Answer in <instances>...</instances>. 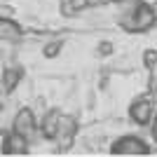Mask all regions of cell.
I'll return each instance as SVG.
<instances>
[{
    "label": "cell",
    "mask_w": 157,
    "mask_h": 157,
    "mask_svg": "<svg viewBox=\"0 0 157 157\" xmlns=\"http://www.w3.org/2000/svg\"><path fill=\"white\" fill-rule=\"evenodd\" d=\"M117 21L127 33H143V31H150L157 24L152 5L141 2V0H122Z\"/></svg>",
    "instance_id": "obj_1"
},
{
    "label": "cell",
    "mask_w": 157,
    "mask_h": 157,
    "mask_svg": "<svg viewBox=\"0 0 157 157\" xmlns=\"http://www.w3.org/2000/svg\"><path fill=\"white\" fill-rule=\"evenodd\" d=\"M129 117L136 122V124L145 127L150 124L152 117H155V105H152V94L150 96H138L134 98V103L129 105Z\"/></svg>",
    "instance_id": "obj_2"
},
{
    "label": "cell",
    "mask_w": 157,
    "mask_h": 157,
    "mask_svg": "<svg viewBox=\"0 0 157 157\" xmlns=\"http://www.w3.org/2000/svg\"><path fill=\"white\" fill-rule=\"evenodd\" d=\"M110 152L113 155H148L150 148L138 136H122L110 145Z\"/></svg>",
    "instance_id": "obj_3"
},
{
    "label": "cell",
    "mask_w": 157,
    "mask_h": 157,
    "mask_svg": "<svg viewBox=\"0 0 157 157\" xmlns=\"http://www.w3.org/2000/svg\"><path fill=\"white\" fill-rule=\"evenodd\" d=\"M75 134H78V122H75V117L61 113L59 127H56V136H54L56 145H59L61 150H68V148L73 145V141H75Z\"/></svg>",
    "instance_id": "obj_4"
},
{
    "label": "cell",
    "mask_w": 157,
    "mask_h": 157,
    "mask_svg": "<svg viewBox=\"0 0 157 157\" xmlns=\"http://www.w3.org/2000/svg\"><path fill=\"white\" fill-rule=\"evenodd\" d=\"M12 131H17L26 138H31L35 134V115H33L31 108H19L17 110V115L12 117Z\"/></svg>",
    "instance_id": "obj_5"
},
{
    "label": "cell",
    "mask_w": 157,
    "mask_h": 157,
    "mask_svg": "<svg viewBox=\"0 0 157 157\" xmlns=\"http://www.w3.org/2000/svg\"><path fill=\"white\" fill-rule=\"evenodd\" d=\"M28 152V138L17 134V131H10L5 138H2V155H26Z\"/></svg>",
    "instance_id": "obj_6"
},
{
    "label": "cell",
    "mask_w": 157,
    "mask_h": 157,
    "mask_svg": "<svg viewBox=\"0 0 157 157\" xmlns=\"http://www.w3.org/2000/svg\"><path fill=\"white\" fill-rule=\"evenodd\" d=\"M21 38H24L21 28L17 26L12 19L0 17V42H19Z\"/></svg>",
    "instance_id": "obj_7"
},
{
    "label": "cell",
    "mask_w": 157,
    "mask_h": 157,
    "mask_svg": "<svg viewBox=\"0 0 157 157\" xmlns=\"http://www.w3.org/2000/svg\"><path fill=\"white\" fill-rule=\"evenodd\" d=\"M21 78H24V71H21L19 66H5L2 68V87H5L7 94H12L14 89H17V85L21 82Z\"/></svg>",
    "instance_id": "obj_8"
},
{
    "label": "cell",
    "mask_w": 157,
    "mask_h": 157,
    "mask_svg": "<svg viewBox=\"0 0 157 157\" xmlns=\"http://www.w3.org/2000/svg\"><path fill=\"white\" fill-rule=\"evenodd\" d=\"M59 117L61 113L59 110H49L42 117V124H40V129H42V136L49 138V141H54V136H56V127H59Z\"/></svg>",
    "instance_id": "obj_9"
},
{
    "label": "cell",
    "mask_w": 157,
    "mask_h": 157,
    "mask_svg": "<svg viewBox=\"0 0 157 157\" xmlns=\"http://www.w3.org/2000/svg\"><path fill=\"white\" fill-rule=\"evenodd\" d=\"M61 47H63V42H61V40H54V42H47V45H45V49H42V54H45L47 59H54V56H59Z\"/></svg>",
    "instance_id": "obj_10"
},
{
    "label": "cell",
    "mask_w": 157,
    "mask_h": 157,
    "mask_svg": "<svg viewBox=\"0 0 157 157\" xmlns=\"http://www.w3.org/2000/svg\"><path fill=\"white\" fill-rule=\"evenodd\" d=\"M143 66L148 68V71L157 66V49H145L143 52Z\"/></svg>",
    "instance_id": "obj_11"
},
{
    "label": "cell",
    "mask_w": 157,
    "mask_h": 157,
    "mask_svg": "<svg viewBox=\"0 0 157 157\" xmlns=\"http://www.w3.org/2000/svg\"><path fill=\"white\" fill-rule=\"evenodd\" d=\"M96 54H98V56H110V54H113V42H110V40H103V42H98Z\"/></svg>",
    "instance_id": "obj_12"
},
{
    "label": "cell",
    "mask_w": 157,
    "mask_h": 157,
    "mask_svg": "<svg viewBox=\"0 0 157 157\" xmlns=\"http://www.w3.org/2000/svg\"><path fill=\"white\" fill-rule=\"evenodd\" d=\"M148 92L155 96L157 94V66L155 68H150V78H148Z\"/></svg>",
    "instance_id": "obj_13"
},
{
    "label": "cell",
    "mask_w": 157,
    "mask_h": 157,
    "mask_svg": "<svg viewBox=\"0 0 157 157\" xmlns=\"http://www.w3.org/2000/svg\"><path fill=\"white\" fill-rule=\"evenodd\" d=\"M108 5V0H87V7H103Z\"/></svg>",
    "instance_id": "obj_14"
},
{
    "label": "cell",
    "mask_w": 157,
    "mask_h": 157,
    "mask_svg": "<svg viewBox=\"0 0 157 157\" xmlns=\"http://www.w3.org/2000/svg\"><path fill=\"white\" fill-rule=\"evenodd\" d=\"M152 136H155V141H157V115L152 117Z\"/></svg>",
    "instance_id": "obj_15"
},
{
    "label": "cell",
    "mask_w": 157,
    "mask_h": 157,
    "mask_svg": "<svg viewBox=\"0 0 157 157\" xmlns=\"http://www.w3.org/2000/svg\"><path fill=\"white\" fill-rule=\"evenodd\" d=\"M7 96V92H5V87H2V82H0V103H2V98Z\"/></svg>",
    "instance_id": "obj_16"
},
{
    "label": "cell",
    "mask_w": 157,
    "mask_h": 157,
    "mask_svg": "<svg viewBox=\"0 0 157 157\" xmlns=\"http://www.w3.org/2000/svg\"><path fill=\"white\" fill-rule=\"evenodd\" d=\"M152 12H155V19H157V0H155V5H152Z\"/></svg>",
    "instance_id": "obj_17"
},
{
    "label": "cell",
    "mask_w": 157,
    "mask_h": 157,
    "mask_svg": "<svg viewBox=\"0 0 157 157\" xmlns=\"http://www.w3.org/2000/svg\"><path fill=\"white\" fill-rule=\"evenodd\" d=\"M115 2H122V0H115Z\"/></svg>",
    "instance_id": "obj_18"
}]
</instances>
